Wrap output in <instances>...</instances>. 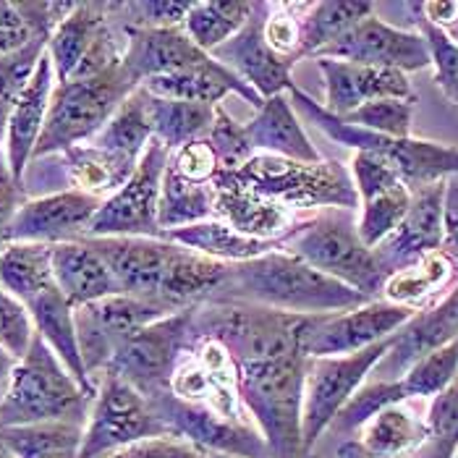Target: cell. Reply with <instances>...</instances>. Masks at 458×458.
Instances as JSON below:
<instances>
[{
	"instance_id": "cell-37",
	"label": "cell",
	"mask_w": 458,
	"mask_h": 458,
	"mask_svg": "<svg viewBox=\"0 0 458 458\" xmlns=\"http://www.w3.org/2000/svg\"><path fill=\"white\" fill-rule=\"evenodd\" d=\"M454 267H456L454 254H448L445 249H437V251L422 257L420 262L390 276L383 285L386 301L417 310L429 301V296L440 293L448 285Z\"/></svg>"
},
{
	"instance_id": "cell-44",
	"label": "cell",
	"mask_w": 458,
	"mask_h": 458,
	"mask_svg": "<svg viewBox=\"0 0 458 458\" xmlns=\"http://www.w3.org/2000/svg\"><path fill=\"white\" fill-rule=\"evenodd\" d=\"M429 458H456L458 454V375L456 380L432 398L427 411Z\"/></svg>"
},
{
	"instance_id": "cell-20",
	"label": "cell",
	"mask_w": 458,
	"mask_h": 458,
	"mask_svg": "<svg viewBox=\"0 0 458 458\" xmlns=\"http://www.w3.org/2000/svg\"><path fill=\"white\" fill-rule=\"evenodd\" d=\"M265 13H267V3H254V11L247 24L225 45H220L212 53V58L228 66L239 79H244L262 100H270L276 95L291 92L296 84L291 79L293 64L281 58L265 39V32H262Z\"/></svg>"
},
{
	"instance_id": "cell-26",
	"label": "cell",
	"mask_w": 458,
	"mask_h": 458,
	"mask_svg": "<svg viewBox=\"0 0 458 458\" xmlns=\"http://www.w3.org/2000/svg\"><path fill=\"white\" fill-rule=\"evenodd\" d=\"M215 217L236 228L239 233L262 239V242H281L291 231H296L301 223H307L318 210H291L273 199L257 197L242 186L220 183Z\"/></svg>"
},
{
	"instance_id": "cell-22",
	"label": "cell",
	"mask_w": 458,
	"mask_h": 458,
	"mask_svg": "<svg viewBox=\"0 0 458 458\" xmlns=\"http://www.w3.org/2000/svg\"><path fill=\"white\" fill-rule=\"evenodd\" d=\"M318 69L325 76V110L346 118L356 107L372 100H414L411 81L403 71L359 66L349 61L318 58Z\"/></svg>"
},
{
	"instance_id": "cell-2",
	"label": "cell",
	"mask_w": 458,
	"mask_h": 458,
	"mask_svg": "<svg viewBox=\"0 0 458 458\" xmlns=\"http://www.w3.org/2000/svg\"><path fill=\"white\" fill-rule=\"evenodd\" d=\"M236 364L242 401L251 411L273 458H307L301 440L304 352L247 359Z\"/></svg>"
},
{
	"instance_id": "cell-49",
	"label": "cell",
	"mask_w": 458,
	"mask_h": 458,
	"mask_svg": "<svg viewBox=\"0 0 458 458\" xmlns=\"http://www.w3.org/2000/svg\"><path fill=\"white\" fill-rule=\"evenodd\" d=\"M208 141L212 144V149L217 152L220 174H236L254 155V149L249 147L247 137H244V126H239L223 110V106L215 107V123H212V131L208 134Z\"/></svg>"
},
{
	"instance_id": "cell-63",
	"label": "cell",
	"mask_w": 458,
	"mask_h": 458,
	"mask_svg": "<svg viewBox=\"0 0 458 458\" xmlns=\"http://www.w3.org/2000/svg\"><path fill=\"white\" fill-rule=\"evenodd\" d=\"M307 458H318V456H307Z\"/></svg>"
},
{
	"instance_id": "cell-8",
	"label": "cell",
	"mask_w": 458,
	"mask_h": 458,
	"mask_svg": "<svg viewBox=\"0 0 458 458\" xmlns=\"http://www.w3.org/2000/svg\"><path fill=\"white\" fill-rule=\"evenodd\" d=\"M95 377H100V386L89 409V424L84 427L79 458H106L141 440L174 435L152 403L126 380L110 372H100Z\"/></svg>"
},
{
	"instance_id": "cell-11",
	"label": "cell",
	"mask_w": 458,
	"mask_h": 458,
	"mask_svg": "<svg viewBox=\"0 0 458 458\" xmlns=\"http://www.w3.org/2000/svg\"><path fill=\"white\" fill-rule=\"evenodd\" d=\"M171 149L163 141L152 140L144 149L137 171L131 178L103 202L84 239H107V236H149L160 239L157 205L165 168L171 163Z\"/></svg>"
},
{
	"instance_id": "cell-61",
	"label": "cell",
	"mask_w": 458,
	"mask_h": 458,
	"mask_svg": "<svg viewBox=\"0 0 458 458\" xmlns=\"http://www.w3.org/2000/svg\"><path fill=\"white\" fill-rule=\"evenodd\" d=\"M443 32H445V35L451 37V39H454V42H456V45H458V24H454L451 30H443Z\"/></svg>"
},
{
	"instance_id": "cell-25",
	"label": "cell",
	"mask_w": 458,
	"mask_h": 458,
	"mask_svg": "<svg viewBox=\"0 0 458 458\" xmlns=\"http://www.w3.org/2000/svg\"><path fill=\"white\" fill-rule=\"evenodd\" d=\"M55 89V71H53V61L45 50V55L37 64L35 76L27 84L24 95L19 98L16 107L11 110L8 118V129H5V163L11 168L13 178L24 186V171L35 155L39 134L45 129L47 121V110H50V98Z\"/></svg>"
},
{
	"instance_id": "cell-48",
	"label": "cell",
	"mask_w": 458,
	"mask_h": 458,
	"mask_svg": "<svg viewBox=\"0 0 458 458\" xmlns=\"http://www.w3.org/2000/svg\"><path fill=\"white\" fill-rule=\"evenodd\" d=\"M417 16V27H420V35L427 39V47H429V55H432V66H435V81L437 87L443 89V95L458 106V45L445 35L443 30L432 27L422 13V5H414Z\"/></svg>"
},
{
	"instance_id": "cell-1",
	"label": "cell",
	"mask_w": 458,
	"mask_h": 458,
	"mask_svg": "<svg viewBox=\"0 0 458 458\" xmlns=\"http://www.w3.org/2000/svg\"><path fill=\"white\" fill-rule=\"evenodd\" d=\"M210 301H242L291 315H335L364 307L375 299L335 281L304 259L276 249L249 262L231 265L228 278Z\"/></svg>"
},
{
	"instance_id": "cell-45",
	"label": "cell",
	"mask_w": 458,
	"mask_h": 458,
	"mask_svg": "<svg viewBox=\"0 0 458 458\" xmlns=\"http://www.w3.org/2000/svg\"><path fill=\"white\" fill-rule=\"evenodd\" d=\"M409 395L401 386V380H395V383H386V380L369 383V386H364V388L353 393L352 401L341 409V414L335 417V422L330 427H335L338 432L361 429L377 411H383L386 406H393V403H401Z\"/></svg>"
},
{
	"instance_id": "cell-31",
	"label": "cell",
	"mask_w": 458,
	"mask_h": 458,
	"mask_svg": "<svg viewBox=\"0 0 458 458\" xmlns=\"http://www.w3.org/2000/svg\"><path fill=\"white\" fill-rule=\"evenodd\" d=\"M163 239L176 242V244L191 249V251H199V254L217 259V262H228V265L249 262V259H257L262 254H270V251L281 249V242H262V239L244 236L236 228H231L228 223L217 220V217L165 231Z\"/></svg>"
},
{
	"instance_id": "cell-56",
	"label": "cell",
	"mask_w": 458,
	"mask_h": 458,
	"mask_svg": "<svg viewBox=\"0 0 458 458\" xmlns=\"http://www.w3.org/2000/svg\"><path fill=\"white\" fill-rule=\"evenodd\" d=\"M0 30L3 32H30L24 24V16L19 11V3H5L0 0ZM32 35V32H30Z\"/></svg>"
},
{
	"instance_id": "cell-55",
	"label": "cell",
	"mask_w": 458,
	"mask_h": 458,
	"mask_svg": "<svg viewBox=\"0 0 458 458\" xmlns=\"http://www.w3.org/2000/svg\"><path fill=\"white\" fill-rule=\"evenodd\" d=\"M422 13L437 30H451L458 24V3H422Z\"/></svg>"
},
{
	"instance_id": "cell-15",
	"label": "cell",
	"mask_w": 458,
	"mask_h": 458,
	"mask_svg": "<svg viewBox=\"0 0 458 458\" xmlns=\"http://www.w3.org/2000/svg\"><path fill=\"white\" fill-rule=\"evenodd\" d=\"M149 403L176 437L194 443L197 448L208 454L236 458H273L265 437L259 435L254 424L223 420L208 406L181 401L171 390L152 398Z\"/></svg>"
},
{
	"instance_id": "cell-29",
	"label": "cell",
	"mask_w": 458,
	"mask_h": 458,
	"mask_svg": "<svg viewBox=\"0 0 458 458\" xmlns=\"http://www.w3.org/2000/svg\"><path fill=\"white\" fill-rule=\"evenodd\" d=\"M53 276L71 307H84L107 296L123 293L103 257L87 242H69L53 247Z\"/></svg>"
},
{
	"instance_id": "cell-60",
	"label": "cell",
	"mask_w": 458,
	"mask_h": 458,
	"mask_svg": "<svg viewBox=\"0 0 458 458\" xmlns=\"http://www.w3.org/2000/svg\"><path fill=\"white\" fill-rule=\"evenodd\" d=\"M0 458H16L13 456V451L5 445V440H3V435H0Z\"/></svg>"
},
{
	"instance_id": "cell-5",
	"label": "cell",
	"mask_w": 458,
	"mask_h": 458,
	"mask_svg": "<svg viewBox=\"0 0 458 458\" xmlns=\"http://www.w3.org/2000/svg\"><path fill=\"white\" fill-rule=\"evenodd\" d=\"M134 89H140V81L126 71L123 61L89 79L55 81L32 160L64 155L71 147L95 140Z\"/></svg>"
},
{
	"instance_id": "cell-46",
	"label": "cell",
	"mask_w": 458,
	"mask_h": 458,
	"mask_svg": "<svg viewBox=\"0 0 458 458\" xmlns=\"http://www.w3.org/2000/svg\"><path fill=\"white\" fill-rule=\"evenodd\" d=\"M411 115H414V100H372L367 106L356 107L344 121L353 126H361L367 131L393 137V140H409L411 134Z\"/></svg>"
},
{
	"instance_id": "cell-38",
	"label": "cell",
	"mask_w": 458,
	"mask_h": 458,
	"mask_svg": "<svg viewBox=\"0 0 458 458\" xmlns=\"http://www.w3.org/2000/svg\"><path fill=\"white\" fill-rule=\"evenodd\" d=\"M0 435L16 458H79L84 424L39 422L0 427Z\"/></svg>"
},
{
	"instance_id": "cell-43",
	"label": "cell",
	"mask_w": 458,
	"mask_h": 458,
	"mask_svg": "<svg viewBox=\"0 0 458 458\" xmlns=\"http://www.w3.org/2000/svg\"><path fill=\"white\" fill-rule=\"evenodd\" d=\"M458 375V338L437 352L420 359L401 380L409 398H435L448 388Z\"/></svg>"
},
{
	"instance_id": "cell-13",
	"label": "cell",
	"mask_w": 458,
	"mask_h": 458,
	"mask_svg": "<svg viewBox=\"0 0 458 458\" xmlns=\"http://www.w3.org/2000/svg\"><path fill=\"white\" fill-rule=\"evenodd\" d=\"M176 315L165 304L137 299L129 293H115L100 301L84 304L73 310V325H76V341L84 359V367L89 377L100 375L110 364L115 352L144 325L155 319ZM95 383V380H92Z\"/></svg>"
},
{
	"instance_id": "cell-27",
	"label": "cell",
	"mask_w": 458,
	"mask_h": 458,
	"mask_svg": "<svg viewBox=\"0 0 458 458\" xmlns=\"http://www.w3.org/2000/svg\"><path fill=\"white\" fill-rule=\"evenodd\" d=\"M244 137L254 152L276 155L296 163H322L318 147L310 141L296 110L285 95L265 100L257 115L244 126Z\"/></svg>"
},
{
	"instance_id": "cell-12",
	"label": "cell",
	"mask_w": 458,
	"mask_h": 458,
	"mask_svg": "<svg viewBox=\"0 0 458 458\" xmlns=\"http://www.w3.org/2000/svg\"><path fill=\"white\" fill-rule=\"evenodd\" d=\"M171 393L186 403L208 406L223 420L247 422L242 417L239 364L233 353L212 335L191 330L189 346L171 380Z\"/></svg>"
},
{
	"instance_id": "cell-30",
	"label": "cell",
	"mask_w": 458,
	"mask_h": 458,
	"mask_svg": "<svg viewBox=\"0 0 458 458\" xmlns=\"http://www.w3.org/2000/svg\"><path fill=\"white\" fill-rule=\"evenodd\" d=\"M110 3H76L69 16L47 39V55L53 61L55 81H69L87 58L95 39L110 24Z\"/></svg>"
},
{
	"instance_id": "cell-17",
	"label": "cell",
	"mask_w": 458,
	"mask_h": 458,
	"mask_svg": "<svg viewBox=\"0 0 458 458\" xmlns=\"http://www.w3.org/2000/svg\"><path fill=\"white\" fill-rule=\"evenodd\" d=\"M95 249L121 291L147 301H160L163 285L171 276L181 244L149 236H107V239H81Z\"/></svg>"
},
{
	"instance_id": "cell-57",
	"label": "cell",
	"mask_w": 458,
	"mask_h": 458,
	"mask_svg": "<svg viewBox=\"0 0 458 458\" xmlns=\"http://www.w3.org/2000/svg\"><path fill=\"white\" fill-rule=\"evenodd\" d=\"M32 37L35 35H30V32H3V30H0V55L24 47Z\"/></svg>"
},
{
	"instance_id": "cell-41",
	"label": "cell",
	"mask_w": 458,
	"mask_h": 458,
	"mask_svg": "<svg viewBox=\"0 0 458 458\" xmlns=\"http://www.w3.org/2000/svg\"><path fill=\"white\" fill-rule=\"evenodd\" d=\"M251 11H254V3H244V0L191 3V11L183 21V30L205 53H215L220 45H225L247 24Z\"/></svg>"
},
{
	"instance_id": "cell-3",
	"label": "cell",
	"mask_w": 458,
	"mask_h": 458,
	"mask_svg": "<svg viewBox=\"0 0 458 458\" xmlns=\"http://www.w3.org/2000/svg\"><path fill=\"white\" fill-rule=\"evenodd\" d=\"M233 183L291 210H356L359 194L352 174L338 163H296L254 152L236 174H220L215 186Z\"/></svg>"
},
{
	"instance_id": "cell-36",
	"label": "cell",
	"mask_w": 458,
	"mask_h": 458,
	"mask_svg": "<svg viewBox=\"0 0 458 458\" xmlns=\"http://www.w3.org/2000/svg\"><path fill=\"white\" fill-rule=\"evenodd\" d=\"M55 283L53 247L13 242L0 251V288L16 296L21 304Z\"/></svg>"
},
{
	"instance_id": "cell-21",
	"label": "cell",
	"mask_w": 458,
	"mask_h": 458,
	"mask_svg": "<svg viewBox=\"0 0 458 458\" xmlns=\"http://www.w3.org/2000/svg\"><path fill=\"white\" fill-rule=\"evenodd\" d=\"M443 197L445 181L427 183L411 191V208L401 225L375 249V257L386 276H393L422 257L443 249Z\"/></svg>"
},
{
	"instance_id": "cell-24",
	"label": "cell",
	"mask_w": 458,
	"mask_h": 458,
	"mask_svg": "<svg viewBox=\"0 0 458 458\" xmlns=\"http://www.w3.org/2000/svg\"><path fill=\"white\" fill-rule=\"evenodd\" d=\"M123 32H126L123 66L140 81V87L155 76H171L181 71L199 69L212 58V53H205L183 27L123 30Z\"/></svg>"
},
{
	"instance_id": "cell-4",
	"label": "cell",
	"mask_w": 458,
	"mask_h": 458,
	"mask_svg": "<svg viewBox=\"0 0 458 458\" xmlns=\"http://www.w3.org/2000/svg\"><path fill=\"white\" fill-rule=\"evenodd\" d=\"M92 395L73 380L66 364L35 333L24 359L16 361L0 401V427L39 422H87Z\"/></svg>"
},
{
	"instance_id": "cell-50",
	"label": "cell",
	"mask_w": 458,
	"mask_h": 458,
	"mask_svg": "<svg viewBox=\"0 0 458 458\" xmlns=\"http://www.w3.org/2000/svg\"><path fill=\"white\" fill-rule=\"evenodd\" d=\"M35 322L30 318L27 307L0 288V344L11 352L13 359H24L35 341Z\"/></svg>"
},
{
	"instance_id": "cell-59",
	"label": "cell",
	"mask_w": 458,
	"mask_h": 458,
	"mask_svg": "<svg viewBox=\"0 0 458 458\" xmlns=\"http://www.w3.org/2000/svg\"><path fill=\"white\" fill-rule=\"evenodd\" d=\"M338 458H369L364 454V448L359 445V440H346V443H341V448H338Z\"/></svg>"
},
{
	"instance_id": "cell-23",
	"label": "cell",
	"mask_w": 458,
	"mask_h": 458,
	"mask_svg": "<svg viewBox=\"0 0 458 458\" xmlns=\"http://www.w3.org/2000/svg\"><path fill=\"white\" fill-rule=\"evenodd\" d=\"M458 338V285L432 310L417 312L393 338L390 352L377 364L383 380L395 383L427 353L437 352Z\"/></svg>"
},
{
	"instance_id": "cell-42",
	"label": "cell",
	"mask_w": 458,
	"mask_h": 458,
	"mask_svg": "<svg viewBox=\"0 0 458 458\" xmlns=\"http://www.w3.org/2000/svg\"><path fill=\"white\" fill-rule=\"evenodd\" d=\"M47 39L50 37L35 35L24 47L0 55V144L5 140L11 110L16 107L19 98L24 95L27 84L35 76L39 58L47 50Z\"/></svg>"
},
{
	"instance_id": "cell-62",
	"label": "cell",
	"mask_w": 458,
	"mask_h": 458,
	"mask_svg": "<svg viewBox=\"0 0 458 458\" xmlns=\"http://www.w3.org/2000/svg\"><path fill=\"white\" fill-rule=\"evenodd\" d=\"M210 458H236V456H220V454H210Z\"/></svg>"
},
{
	"instance_id": "cell-39",
	"label": "cell",
	"mask_w": 458,
	"mask_h": 458,
	"mask_svg": "<svg viewBox=\"0 0 458 458\" xmlns=\"http://www.w3.org/2000/svg\"><path fill=\"white\" fill-rule=\"evenodd\" d=\"M152 140H155V134H152L149 113H147V103H144V92L140 87L123 100V106L113 113V118L103 126V131L95 140H89V144L140 163L144 149L149 147Z\"/></svg>"
},
{
	"instance_id": "cell-47",
	"label": "cell",
	"mask_w": 458,
	"mask_h": 458,
	"mask_svg": "<svg viewBox=\"0 0 458 458\" xmlns=\"http://www.w3.org/2000/svg\"><path fill=\"white\" fill-rule=\"evenodd\" d=\"M310 3H267L265 13V39L267 45L291 64L299 61L301 47V16Z\"/></svg>"
},
{
	"instance_id": "cell-54",
	"label": "cell",
	"mask_w": 458,
	"mask_h": 458,
	"mask_svg": "<svg viewBox=\"0 0 458 458\" xmlns=\"http://www.w3.org/2000/svg\"><path fill=\"white\" fill-rule=\"evenodd\" d=\"M443 247L458 257V176L445 178L443 197Z\"/></svg>"
},
{
	"instance_id": "cell-53",
	"label": "cell",
	"mask_w": 458,
	"mask_h": 458,
	"mask_svg": "<svg viewBox=\"0 0 458 458\" xmlns=\"http://www.w3.org/2000/svg\"><path fill=\"white\" fill-rule=\"evenodd\" d=\"M24 202H27L24 186L13 178L5 163V152L0 147V251L11 244V225Z\"/></svg>"
},
{
	"instance_id": "cell-10",
	"label": "cell",
	"mask_w": 458,
	"mask_h": 458,
	"mask_svg": "<svg viewBox=\"0 0 458 458\" xmlns=\"http://www.w3.org/2000/svg\"><path fill=\"white\" fill-rule=\"evenodd\" d=\"M194 312L197 307H189L176 315L144 325L115 352L103 372L126 380L147 401L168 393L178 361L191 338Z\"/></svg>"
},
{
	"instance_id": "cell-35",
	"label": "cell",
	"mask_w": 458,
	"mask_h": 458,
	"mask_svg": "<svg viewBox=\"0 0 458 458\" xmlns=\"http://www.w3.org/2000/svg\"><path fill=\"white\" fill-rule=\"evenodd\" d=\"M215 202H217L215 183H194L181 176L174 168V163H168L163 186H160V205H157L160 231L165 233L174 228L212 220Z\"/></svg>"
},
{
	"instance_id": "cell-19",
	"label": "cell",
	"mask_w": 458,
	"mask_h": 458,
	"mask_svg": "<svg viewBox=\"0 0 458 458\" xmlns=\"http://www.w3.org/2000/svg\"><path fill=\"white\" fill-rule=\"evenodd\" d=\"M100 208L103 199L76 189L27 199L11 225V244L24 242V244L55 247V244L81 242Z\"/></svg>"
},
{
	"instance_id": "cell-7",
	"label": "cell",
	"mask_w": 458,
	"mask_h": 458,
	"mask_svg": "<svg viewBox=\"0 0 458 458\" xmlns=\"http://www.w3.org/2000/svg\"><path fill=\"white\" fill-rule=\"evenodd\" d=\"M291 106L299 115L312 121L325 137L352 147L356 152H369L380 157L388 168H393L409 189H420L427 183H437L445 178L458 176V147H445L437 141L422 140H393L375 131H367L361 126H353L349 121L327 113L318 106L310 95H304L299 87L288 92Z\"/></svg>"
},
{
	"instance_id": "cell-9",
	"label": "cell",
	"mask_w": 458,
	"mask_h": 458,
	"mask_svg": "<svg viewBox=\"0 0 458 458\" xmlns=\"http://www.w3.org/2000/svg\"><path fill=\"white\" fill-rule=\"evenodd\" d=\"M390 335L386 341L364 349V352L346 353V356H315L307 359L304 369V406H301V440L304 454L315 448L319 435L335 422L341 409L361 388L367 375L383 361V356L393 346Z\"/></svg>"
},
{
	"instance_id": "cell-16",
	"label": "cell",
	"mask_w": 458,
	"mask_h": 458,
	"mask_svg": "<svg viewBox=\"0 0 458 458\" xmlns=\"http://www.w3.org/2000/svg\"><path fill=\"white\" fill-rule=\"evenodd\" d=\"M312 58L315 61L318 58L349 61V64H359V66L395 69L403 73L432 66L427 39L420 32H406V30L390 27L377 16L359 21L352 32L338 37L333 45L322 47Z\"/></svg>"
},
{
	"instance_id": "cell-40",
	"label": "cell",
	"mask_w": 458,
	"mask_h": 458,
	"mask_svg": "<svg viewBox=\"0 0 458 458\" xmlns=\"http://www.w3.org/2000/svg\"><path fill=\"white\" fill-rule=\"evenodd\" d=\"M375 11L372 3H310L301 16V47L299 58L318 55L322 47L352 32Z\"/></svg>"
},
{
	"instance_id": "cell-64",
	"label": "cell",
	"mask_w": 458,
	"mask_h": 458,
	"mask_svg": "<svg viewBox=\"0 0 458 458\" xmlns=\"http://www.w3.org/2000/svg\"><path fill=\"white\" fill-rule=\"evenodd\" d=\"M456 458H458V454H456Z\"/></svg>"
},
{
	"instance_id": "cell-14",
	"label": "cell",
	"mask_w": 458,
	"mask_h": 458,
	"mask_svg": "<svg viewBox=\"0 0 458 458\" xmlns=\"http://www.w3.org/2000/svg\"><path fill=\"white\" fill-rule=\"evenodd\" d=\"M417 310L393 304V301H369L364 307L335 312V315H315L304 330V356H346L356 353L395 335Z\"/></svg>"
},
{
	"instance_id": "cell-58",
	"label": "cell",
	"mask_w": 458,
	"mask_h": 458,
	"mask_svg": "<svg viewBox=\"0 0 458 458\" xmlns=\"http://www.w3.org/2000/svg\"><path fill=\"white\" fill-rule=\"evenodd\" d=\"M16 361H19V359H13L11 352L0 344V401H3V395H5V388H8V380H11V372H13Z\"/></svg>"
},
{
	"instance_id": "cell-52",
	"label": "cell",
	"mask_w": 458,
	"mask_h": 458,
	"mask_svg": "<svg viewBox=\"0 0 458 458\" xmlns=\"http://www.w3.org/2000/svg\"><path fill=\"white\" fill-rule=\"evenodd\" d=\"M106 458H210L208 451L197 448L194 443L183 440V437H152V440H141L129 448H121L115 454Z\"/></svg>"
},
{
	"instance_id": "cell-32",
	"label": "cell",
	"mask_w": 458,
	"mask_h": 458,
	"mask_svg": "<svg viewBox=\"0 0 458 458\" xmlns=\"http://www.w3.org/2000/svg\"><path fill=\"white\" fill-rule=\"evenodd\" d=\"M427 440V420L401 403L386 406L359 429V445L369 458H403Z\"/></svg>"
},
{
	"instance_id": "cell-6",
	"label": "cell",
	"mask_w": 458,
	"mask_h": 458,
	"mask_svg": "<svg viewBox=\"0 0 458 458\" xmlns=\"http://www.w3.org/2000/svg\"><path fill=\"white\" fill-rule=\"evenodd\" d=\"M281 249L369 299H375L388 281L375 249L367 247L359 236V220H353V210H318L307 223L281 239Z\"/></svg>"
},
{
	"instance_id": "cell-34",
	"label": "cell",
	"mask_w": 458,
	"mask_h": 458,
	"mask_svg": "<svg viewBox=\"0 0 458 458\" xmlns=\"http://www.w3.org/2000/svg\"><path fill=\"white\" fill-rule=\"evenodd\" d=\"M144 92V103L149 113L152 134L155 140L163 141L171 152L191 144L197 140H205L212 131L215 123V107L199 106V103H186V100H168Z\"/></svg>"
},
{
	"instance_id": "cell-33",
	"label": "cell",
	"mask_w": 458,
	"mask_h": 458,
	"mask_svg": "<svg viewBox=\"0 0 458 458\" xmlns=\"http://www.w3.org/2000/svg\"><path fill=\"white\" fill-rule=\"evenodd\" d=\"M69 178L76 191L92 194L98 199L106 202L107 197H113L129 178L137 171L140 163L106 152L95 144H79L71 147L69 152H64Z\"/></svg>"
},
{
	"instance_id": "cell-28",
	"label": "cell",
	"mask_w": 458,
	"mask_h": 458,
	"mask_svg": "<svg viewBox=\"0 0 458 458\" xmlns=\"http://www.w3.org/2000/svg\"><path fill=\"white\" fill-rule=\"evenodd\" d=\"M141 89H147L149 95L157 98H168V100H186V103H199V106H220V100L225 95H239L244 98L249 106L257 110L265 106V100L249 87L244 79H239L228 66H223L220 61L210 58L205 66L199 69L181 71L171 76H155L147 79L141 84Z\"/></svg>"
},
{
	"instance_id": "cell-51",
	"label": "cell",
	"mask_w": 458,
	"mask_h": 458,
	"mask_svg": "<svg viewBox=\"0 0 458 458\" xmlns=\"http://www.w3.org/2000/svg\"><path fill=\"white\" fill-rule=\"evenodd\" d=\"M171 163L181 176L194 183H215V178L220 176V160L208 137L176 149L171 155Z\"/></svg>"
},
{
	"instance_id": "cell-18",
	"label": "cell",
	"mask_w": 458,
	"mask_h": 458,
	"mask_svg": "<svg viewBox=\"0 0 458 458\" xmlns=\"http://www.w3.org/2000/svg\"><path fill=\"white\" fill-rule=\"evenodd\" d=\"M349 174L361 199L359 236L367 247L377 249L406 217L411 208V189L369 152H353Z\"/></svg>"
}]
</instances>
